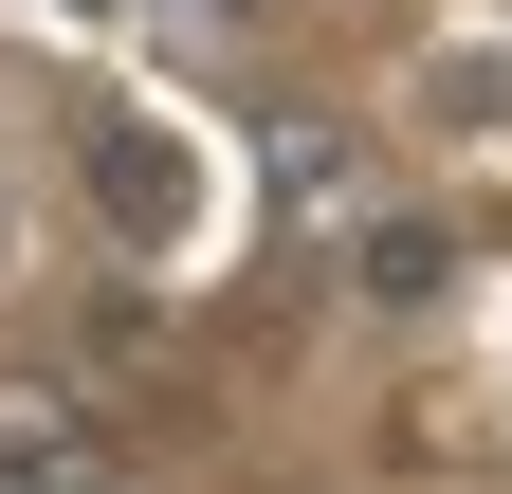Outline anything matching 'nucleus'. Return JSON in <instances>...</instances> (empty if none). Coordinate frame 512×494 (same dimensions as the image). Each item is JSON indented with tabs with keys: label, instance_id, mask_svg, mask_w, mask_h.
Wrapping results in <instances>:
<instances>
[{
	"label": "nucleus",
	"instance_id": "nucleus-1",
	"mask_svg": "<svg viewBox=\"0 0 512 494\" xmlns=\"http://www.w3.org/2000/svg\"><path fill=\"white\" fill-rule=\"evenodd\" d=\"M439 275H458V238H439V220H366V293H384V312H421Z\"/></svg>",
	"mask_w": 512,
	"mask_h": 494
}]
</instances>
